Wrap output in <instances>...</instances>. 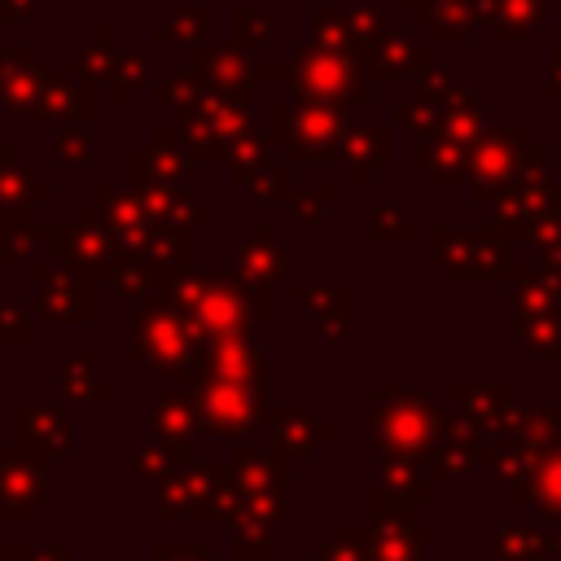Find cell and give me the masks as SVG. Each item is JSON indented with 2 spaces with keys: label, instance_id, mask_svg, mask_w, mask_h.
Segmentation results:
<instances>
[{
  "label": "cell",
  "instance_id": "obj_1",
  "mask_svg": "<svg viewBox=\"0 0 561 561\" xmlns=\"http://www.w3.org/2000/svg\"><path fill=\"white\" fill-rule=\"evenodd\" d=\"M35 500L39 495V473L26 465V456L22 451H9V447H0V508L9 504V500Z\"/></svg>",
  "mask_w": 561,
  "mask_h": 561
}]
</instances>
